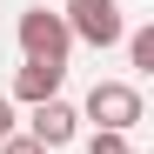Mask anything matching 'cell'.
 Instances as JSON below:
<instances>
[{"label":"cell","instance_id":"cell-1","mask_svg":"<svg viewBox=\"0 0 154 154\" xmlns=\"http://www.w3.org/2000/svg\"><path fill=\"white\" fill-rule=\"evenodd\" d=\"M81 114L100 127V134H127V127H141V87L134 81H94Z\"/></svg>","mask_w":154,"mask_h":154},{"label":"cell","instance_id":"cell-2","mask_svg":"<svg viewBox=\"0 0 154 154\" xmlns=\"http://www.w3.org/2000/svg\"><path fill=\"white\" fill-rule=\"evenodd\" d=\"M60 20H67V34L87 40V47H121V40H127V20H121L114 0H67Z\"/></svg>","mask_w":154,"mask_h":154},{"label":"cell","instance_id":"cell-3","mask_svg":"<svg viewBox=\"0 0 154 154\" xmlns=\"http://www.w3.org/2000/svg\"><path fill=\"white\" fill-rule=\"evenodd\" d=\"M67 47H74V34H67V20H60V14H47V7L20 14V54H27V60L67 67Z\"/></svg>","mask_w":154,"mask_h":154},{"label":"cell","instance_id":"cell-4","mask_svg":"<svg viewBox=\"0 0 154 154\" xmlns=\"http://www.w3.org/2000/svg\"><path fill=\"white\" fill-rule=\"evenodd\" d=\"M74 134H81V107H67L60 94H54V100H40V107H34V121H27V141H40L47 154H54V147H67Z\"/></svg>","mask_w":154,"mask_h":154},{"label":"cell","instance_id":"cell-5","mask_svg":"<svg viewBox=\"0 0 154 154\" xmlns=\"http://www.w3.org/2000/svg\"><path fill=\"white\" fill-rule=\"evenodd\" d=\"M60 81H67V67L27 60V67L14 74V100H27V107H40V100H54V94H60Z\"/></svg>","mask_w":154,"mask_h":154},{"label":"cell","instance_id":"cell-6","mask_svg":"<svg viewBox=\"0 0 154 154\" xmlns=\"http://www.w3.org/2000/svg\"><path fill=\"white\" fill-rule=\"evenodd\" d=\"M127 60H134L141 74H154V27H134V34H127Z\"/></svg>","mask_w":154,"mask_h":154},{"label":"cell","instance_id":"cell-7","mask_svg":"<svg viewBox=\"0 0 154 154\" xmlns=\"http://www.w3.org/2000/svg\"><path fill=\"white\" fill-rule=\"evenodd\" d=\"M87 154H134V147H127V134H100V127H94V141H87Z\"/></svg>","mask_w":154,"mask_h":154},{"label":"cell","instance_id":"cell-8","mask_svg":"<svg viewBox=\"0 0 154 154\" xmlns=\"http://www.w3.org/2000/svg\"><path fill=\"white\" fill-rule=\"evenodd\" d=\"M0 154H47L40 141H27V134H7V141H0Z\"/></svg>","mask_w":154,"mask_h":154},{"label":"cell","instance_id":"cell-9","mask_svg":"<svg viewBox=\"0 0 154 154\" xmlns=\"http://www.w3.org/2000/svg\"><path fill=\"white\" fill-rule=\"evenodd\" d=\"M7 134H14V100L0 94V141H7Z\"/></svg>","mask_w":154,"mask_h":154}]
</instances>
